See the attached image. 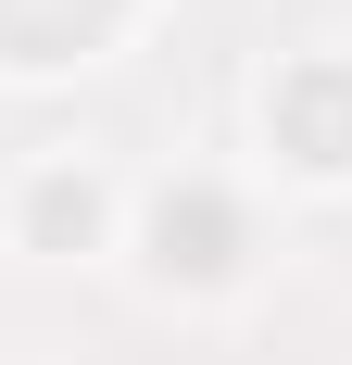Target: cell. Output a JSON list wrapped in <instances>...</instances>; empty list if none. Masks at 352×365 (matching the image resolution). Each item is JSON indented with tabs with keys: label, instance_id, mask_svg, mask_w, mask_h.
Here are the masks:
<instances>
[{
	"label": "cell",
	"instance_id": "6da1fadb",
	"mask_svg": "<svg viewBox=\"0 0 352 365\" xmlns=\"http://www.w3.org/2000/svg\"><path fill=\"white\" fill-rule=\"evenodd\" d=\"M264 126L302 177H352V63L340 51H302V63L264 88Z\"/></svg>",
	"mask_w": 352,
	"mask_h": 365
},
{
	"label": "cell",
	"instance_id": "7a4b0ae2",
	"mask_svg": "<svg viewBox=\"0 0 352 365\" xmlns=\"http://www.w3.org/2000/svg\"><path fill=\"white\" fill-rule=\"evenodd\" d=\"M239 252H252V215H239V189L189 177V189H164V202H151V264H164V277L214 290V277H239Z\"/></svg>",
	"mask_w": 352,
	"mask_h": 365
},
{
	"label": "cell",
	"instance_id": "3957f363",
	"mask_svg": "<svg viewBox=\"0 0 352 365\" xmlns=\"http://www.w3.org/2000/svg\"><path fill=\"white\" fill-rule=\"evenodd\" d=\"M126 0H0V63H88Z\"/></svg>",
	"mask_w": 352,
	"mask_h": 365
},
{
	"label": "cell",
	"instance_id": "277c9868",
	"mask_svg": "<svg viewBox=\"0 0 352 365\" xmlns=\"http://www.w3.org/2000/svg\"><path fill=\"white\" fill-rule=\"evenodd\" d=\"M101 177L88 164H51V177H26V202H13V227H26V252H88L101 240Z\"/></svg>",
	"mask_w": 352,
	"mask_h": 365
}]
</instances>
